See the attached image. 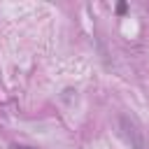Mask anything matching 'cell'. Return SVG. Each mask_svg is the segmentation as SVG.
<instances>
[{
  "label": "cell",
  "mask_w": 149,
  "mask_h": 149,
  "mask_svg": "<svg viewBox=\"0 0 149 149\" xmlns=\"http://www.w3.org/2000/svg\"><path fill=\"white\" fill-rule=\"evenodd\" d=\"M126 9H128V7H126V2H121V5H119V7H116V14H123V12H126Z\"/></svg>",
  "instance_id": "2"
},
{
  "label": "cell",
  "mask_w": 149,
  "mask_h": 149,
  "mask_svg": "<svg viewBox=\"0 0 149 149\" xmlns=\"http://www.w3.org/2000/svg\"><path fill=\"white\" fill-rule=\"evenodd\" d=\"M121 126H123V135L128 137V142H130V147H133V149H149V144L144 142V137H142L140 128H137L133 121L121 119Z\"/></svg>",
  "instance_id": "1"
},
{
  "label": "cell",
  "mask_w": 149,
  "mask_h": 149,
  "mask_svg": "<svg viewBox=\"0 0 149 149\" xmlns=\"http://www.w3.org/2000/svg\"><path fill=\"white\" fill-rule=\"evenodd\" d=\"M14 149H30V147H14Z\"/></svg>",
  "instance_id": "3"
}]
</instances>
